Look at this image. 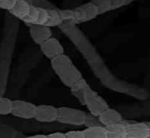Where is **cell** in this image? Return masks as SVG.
Returning a JSON list of instances; mask_svg holds the SVG:
<instances>
[{"instance_id": "obj_1", "label": "cell", "mask_w": 150, "mask_h": 138, "mask_svg": "<svg viewBox=\"0 0 150 138\" xmlns=\"http://www.w3.org/2000/svg\"><path fill=\"white\" fill-rule=\"evenodd\" d=\"M51 66L60 81L69 89L85 80L81 72L65 54L51 60Z\"/></svg>"}, {"instance_id": "obj_2", "label": "cell", "mask_w": 150, "mask_h": 138, "mask_svg": "<svg viewBox=\"0 0 150 138\" xmlns=\"http://www.w3.org/2000/svg\"><path fill=\"white\" fill-rule=\"evenodd\" d=\"M86 116L87 113L83 110L63 106L58 107L57 121L63 124L71 126H84Z\"/></svg>"}, {"instance_id": "obj_3", "label": "cell", "mask_w": 150, "mask_h": 138, "mask_svg": "<svg viewBox=\"0 0 150 138\" xmlns=\"http://www.w3.org/2000/svg\"><path fill=\"white\" fill-rule=\"evenodd\" d=\"M85 105L88 110L89 113L96 116H100L109 107L107 102L91 88L85 94Z\"/></svg>"}, {"instance_id": "obj_4", "label": "cell", "mask_w": 150, "mask_h": 138, "mask_svg": "<svg viewBox=\"0 0 150 138\" xmlns=\"http://www.w3.org/2000/svg\"><path fill=\"white\" fill-rule=\"evenodd\" d=\"M37 105L30 102L21 100H13L11 115L22 119H35Z\"/></svg>"}, {"instance_id": "obj_5", "label": "cell", "mask_w": 150, "mask_h": 138, "mask_svg": "<svg viewBox=\"0 0 150 138\" xmlns=\"http://www.w3.org/2000/svg\"><path fill=\"white\" fill-rule=\"evenodd\" d=\"M73 10L74 13V25L88 22L99 16L97 8L91 2L73 8Z\"/></svg>"}, {"instance_id": "obj_6", "label": "cell", "mask_w": 150, "mask_h": 138, "mask_svg": "<svg viewBox=\"0 0 150 138\" xmlns=\"http://www.w3.org/2000/svg\"><path fill=\"white\" fill-rule=\"evenodd\" d=\"M58 117V107L50 105H37L35 119L37 121L42 123H52L57 121Z\"/></svg>"}, {"instance_id": "obj_7", "label": "cell", "mask_w": 150, "mask_h": 138, "mask_svg": "<svg viewBox=\"0 0 150 138\" xmlns=\"http://www.w3.org/2000/svg\"><path fill=\"white\" fill-rule=\"evenodd\" d=\"M43 54L50 60L64 54V48L57 39L52 37L40 45Z\"/></svg>"}, {"instance_id": "obj_8", "label": "cell", "mask_w": 150, "mask_h": 138, "mask_svg": "<svg viewBox=\"0 0 150 138\" xmlns=\"http://www.w3.org/2000/svg\"><path fill=\"white\" fill-rule=\"evenodd\" d=\"M127 138H149V130L146 122L125 121Z\"/></svg>"}, {"instance_id": "obj_9", "label": "cell", "mask_w": 150, "mask_h": 138, "mask_svg": "<svg viewBox=\"0 0 150 138\" xmlns=\"http://www.w3.org/2000/svg\"><path fill=\"white\" fill-rule=\"evenodd\" d=\"M29 28V32L32 40L39 46L51 38L52 35L51 28L45 25H32Z\"/></svg>"}, {"instance_id": "obj_10", "label": "cell", "mask_w": 150, "mask_h": 138, "mask_svg": "<svg viewBox=\"0 0 150 138\" xmlns=\"http://www.w3.org/2000/svg\"><path fill=\"white\" fill-rule=\"evenodd\" d=\"M99 117L102 126L105 127L121 123L124 121L122 114L119 111L110 107L106 109Z\"/></svg>"}, {"instance_id": "obj_11", "label": "cell", "mask_w": 150, "mask_h": 138, "mask_svg": "<svg viewBox=\"0 0 150 138\" xmlns=\"http://www.w3.org/2000/svg\"><path fill=\"white\" fill-rule=\"evenodd\" d=\"M32 5L24 0H16L13 8L9 11L14 17L22 21L30 13Z\"/></svg>"}, {"instance_id": "obj_12", "label": "cell", "mask_w": 150, "mask_h": 138, "mask_svg": "<svg viewBox=\"0 0 150 138\" xmlns=\"http://www.w3.org/2000/svg\"><path fill=\"white\" fill-rule=\"evenodd\" d=\"M108 138H127V126L125 120L121 123L107 126Z\"/></svg>"}, {"instance_id": "obj_13", "label": "cell", "mask_w": 150, "mask_h": 138, "mask_svg": "<svg viewBox=\"0 0 150 138\" xmlns=\"http://www.w3.org/2000/svg\"><path fill=\"white\" fill-rule=\"evenodd\" d=\"M90 88L88 83L86 82V80H84L81 83L70 89V90L72 95L80 102V104L85 105V94Z\"/></svg>"}, {"instance_id": "obj_14", "label": "cell", "mask_w": 150, "mask_h": 138, "mask_svg": "<svg viewBox=\"0 0 150 138\" xmlns=\"http://www.w3.org/2000/svg\"><path fill=\"white\" fill-rule=\"evenodd\" d=\"M48 19L45 26L50 27H59L63 24L60 10L57 8L53 10H48Z\"/></svg>"}, {"instance_id": "obj_15", "label": "cell", "mask_w": 150, "mask_h": 138, "mask_svg": "<svg viewBox=\"0 0 150 138\" xmlns=\"http://www.w3.org/2000/svg\"><path fill=\"white\" fill-rule=\"evenodd\" d=\"M83 132L86 138H108L107 130L105 126L86 128Z\"/></svg>"}, {"instance_id": "obj_16", "label": "cell", "mask_w": 150, "mask_h": 138, "mask_svg": "<svg viewBox=\"0 0 150 138\" xmlns=\"http://www.w3.org/2000/svg\"><path fill=\"white\" fill-rule=\"evenodd\" d=\"M91 2L97 8L99 15L112 10L110 0H91Z\"/></svg>"}, {"instance_id": "obj_17", "label": "cell", "mask_w": 150, "mask_h": 138, "mask_svg": "<svg viewBox=\"0 0 150 138\" xmlns=\"http://www.w3.org/2000/svg\"><path fill=\"white\" fill-rule=\"evenodd\" d=\"M13 107V100L8 97L0 96V116H7L11 114Z\"/></svg>"}, {"instance_id": "obj_18", "label": "cell", "mask_w": 150, "mask_h": 138, "mask_svg": "<svg viewBox=\"0 0 150 138\" xmlns=\"http://www.w3.org/2000/svg\"><path fill=\"white\" fill-rule=\"evenodd\" d=\"M38 13H39L38 8L34 6V5H32L30 13L26 16V18H24L22 20V21L26 25L28 26H30L32 25H35L36 24V22H37L38 18Z\"/></svg>"}, {"instance_id": "obj_19", "label": "cell", "mask_w": 150, "mask_h": 138, "mask_svg": "<svg viewBox=\"0 0 150 138\" xmlns=\"http://www.w3.org/2000/svg\"><path fill=\"white\" fill-rule=\"evenodd\" d=\"M84 126L86 128L96 127V126H103L102 123H101L100 120H99V116H94V115H92L91 113H87Z\"/></svg>"}, {"instance_id": "obj_20", "label": "cell", "mask_w": 150, "mask_h": 138, "mask_svg": "<svg viewBox=\"0 0 150 138\" xmlns=\"http://www.w3.org/2000/svg\"><path fill=\"white\" fill-rule=\"evenodd\" d=\"M63 24H70L74 25V13L73 9L60 10Z\"/></svg>"}, {"instance_id": "obj_21", "label": "cell", "mask_w": 150, "mask_h": 138, "mask_svg": "<svg viewBox=\"0 0 150 138\" xmlns=\"http://www.w3.org/2000/svg\"><path fill=\"white\" fill-rule=\"evenodd\" d=\"M32 5L37 7V8H44L47 10H53L56 9V7L50 2L48 0H33Z\"/></svg>"}, {"instance_id": "obj_22", "label": "cell", "mask_w": 150, "mask_h": 138, "mask_svg": "<svg viewBox=\"0 0 150 138\" xmlns=\"http://www.w3.org/2000/svg\"><path fill=\"white\" fill-rule=\"evenodd\" d=\"M39 13H38V18L37 22L35 25H45L48 19V10L44 8H38Z\"/></svg>"}, {"instance_id": "obj_23", "label": "cell", "mask_w": 150, "mask_h": 138, "mask_svg": "<svg viewBox=\"0 0 150 138\" xmlns=\"http://www.w3.org/2000/svg\"><path fill=\"white\" fill-rule=\"evenodd\" d=\"M16 0H0V9L10 11L15 5Z\"/></svg>"}, {"instance_id": "obj_24", "label": "cell", "mask_w": 150, "mask_h": 138, "mask_svg": "<svg viewBox=\"0 0 150 138\" xmlns=\"http://www.w3.org/2000/svg\"><path fill=\"white\" fill-rule=\"evenodd\" d=\"M66 138H86L84 132L80 130H71L65 133Z\"/></svg>"}, {"instance_id": "obj_25", "label": "cell", "mask_w": 150, "mask_h": 138, "mask_svg": "<svg viewBox=\"0 0 150 138\" xmlns=\"http://www.w3.org/2000/svg\"><path fill=\"white\" fill-rule=\"evenodd\" d=\"M111 5H112V10H118L122 7L126 5L125 0H110Z\"/></svg>"}, {"instance_id": "obj_26", "label": "cell", "mask_w": 150, "mask_h": 138, "mask_svg": "<svg viewBox=\"0 0 150 138\" xmlns=\"http://www.w3.org/2000/svg\"><path fill=\"white\" fill-rule=\"evenodd\" d=\"M47 138H66L65 133L60 132H54L47 135Z\"/></svg>"}, {"instance_id": "obj_27", "label": "cell", "mask_w": 150, "mask_h": 138, "mask_svg": "<svg viewBox=\"0 0 150 138\" xmlns=\"http://www.w3.org/2000/svg\"><path fill=\"white\" fill-rule=\"evenodd\" d=\"M25 138H47V135H35L32 136L27 137Z\"/></svg>"}, {"instance_id": "obj_28", "label": "cell", "mask_w": 150, "mask_h": 138, "mask_svg": "<svg viewBox=\"0 0 150 138\" xmlns=\"http://www.w3.org/2000/svg\"><path fill=\"white\" fill-rule=\"evenodd\" d=\"M146 123L149 126V138H150V121H146Z\"/></svg>"}, {"instance_id": "obj_29", "label": "cell", "mask_w": 150, "mask_h": 138, "mask_svg": "<svg viewBox=\"0 0 150 138\" xmlns=\"http://www.w3.org/2000/svg\"><path fill=\"white\" fill-rule=\"evenodd\" d=\"M24 1H26V2H29V3L30 4H33V0H24Z\"/></svg>"}]
</instances>
